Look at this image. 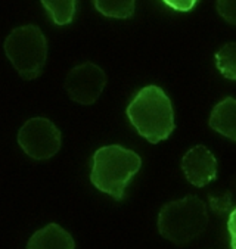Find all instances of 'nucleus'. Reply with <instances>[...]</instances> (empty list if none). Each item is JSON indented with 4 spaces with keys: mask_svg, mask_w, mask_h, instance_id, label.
I'll return each mask as SVG.
<instances>
[{
    "mask_svg": "<svg viewBox=\"0 0 236 249\" xmlns=\"http://www.w3.org/2000/svg\"><path fill=\"white\" fill-rule=\"evenodd\" d=\"M127 117L137 133L151 143L168 139L174 130L170 97L158 86L139 90L127 107Z\"/></svg>",
    "mask_w": 236,
    "mask_h": 249,
    "instance_id": "f257e3e1",
    "label": "nucleus"
},
{
    "mask_svg": "<svg viewBox=\"0 0 236 249\" xmlns=\"http://www.w3.org/2000/svg\"><path fill=\"white\" fill-rule=\"evenodd\" d=\"M140 157L118 144L98 149L91 160L90 180L94 187L115 199H123L130 180L140 170Z\"/></svg>",
    "mask_w": 236,
    "mask_h": 249,
    "instance_id": "f03ea898",
    "label": "nucleus"
},
{
    "mask_svg": "<svg viewBox=\"0 0 236 249\" xmlns=\"http://www.w3.org/2000/svg\"><path fill=\"white\" fill-rule=\"evenodd\" d=\"M207 226V207L194 195L165 204L158 214L160 234L174 245L194 242L205 231Z\"/></svg>",
    "mask_w": 236,
    "mask_h": 249,
    "instance_id": "7ed1b4c3",
    "label": "nucleus"
},
{
    "mask_svg": "<svg viewBox=\"0 0 236 249\" xmlns=\"http://www.w3.org/2000/svg\"><path fill=\"white\" fill-rule=\"evenodd\" d=\"M5 53L24 80L37 78L47 58V41L36 25L15 28L5 40Z\"/></svg>",
    "mask_w": 236,
    "mask_h": 249,
    "instance_id": "20e7f679",
    "label": "nucleus"
},
{
    "mask_svg": "<svg viewBox=\"0 0 236 249\" xmlns=\"http://www.w3.org/2000/svg\"><path fill=\"white\" fill-rule=\"evenodd\" d=\"M22 151L36 161L51 160L61 149V131L47 118H31L18 131Z\"/></svg>",
    "mask_w": 236,
    "mask_h": 249,
    "instance_id": "39448f33",
    "label": "nucleus"
},
{
    "mask_svg": "<svg viewBox=\"0 0 236 249\" xmlns=\"http://www.w3.org/2000/svg\"><path fill=\"white\" fill-rule=\"evenodd\" d=\"M107 84V75L101 67L84 62L74 67L65 78V90L74 102L91 105L99 99Z\"/></svg>",
    "mask_w": 236,
    "mask_h": 249,
    "instance_id": "423d86ee",
    "label": "nucleus"
},
{
    "mask_svg": "<svg viewBox=\"0 0 236 249\" xmlns=\"http://www.w3.org/2000/svg\"><path fill=\"white\" fill-rule=\"evenodd\" d=\"M182 170L189 183L202 187L216 178L217 161L205 146L198 144L184 154L182 160Z\"/></svg>",
    "mask_w": 236,
    "mask_h": 249,
    "instance_id": "0eeeda50",
    "label": "nucleus"
},
{
    "mask_svg": "<svg viewBox=\"0 0 236 249\" xmlns=\"http://www.w3.org/2000/svg\"><path fill=\"white\" fill-rule=\"evenodd\" d=\"M73 236L58 224H49L37 230L28 240L27 249H74Z\"/></svg>",
    "mask_w": 236,
    "mask_h": 249,
    "instance_id": "6e6552de",
    "label": "nucleus"
},
{
    "mask_svg": "<svg viewBox=\"0 0 236 249\" xmlns=\"http://www.w3.org/2000/svg\"><path fill=\"white\" fill-rule=\"evenodd\" d=\"M210 127L221 136L236 142V99L224 97L213 108Z\"/></svg>",
    "mask_w": 236,
    "mask_h": 249,
    "instance_id": "1a4fd4ad",
    "label": "nucleus"
},
{
    "mask_svg": "<svg viewBox=\"0 0 236 249\" xmlns=\"http://www.w3.org/2000/svg\"><path fill=\"white\" fill-rule=\"evenodd\" d=\"M93 5L108 18L126 19L134 14L136 0H93Z\"/></svg>",
    "mask_w": 236,
    "mask_h": 249,
    "instance_id": "9d476101",
    "label": "nucleus"
},
{
    "mask_svg": "<svg viewBox=\"0 0 236 249\" xmlns=\"http://www.w3.org/2000/svg\"><path fill=\"white\" fill-rule=\"evenodd\" d=\"M41 3L58 25H67L74 19L77 0H41Z\"/></svg>",
    "mask_w": 236,
    "mask_h": 249,
    "instance_id": "9b49d317",
    "label": "nucleus"
},
{
    "mask_svg": "<svg viewBox=\"0 0 236 249\" xmlns=\"http://www.w3.org/2000/svg\"><path fill=\"white\" fill-rule=\"evenodd\" d=\"M216 67L220 74L236 81V41L226 43L216 53Z\"/></svg>",
    "mask_w": 236,
    "mask_h": 249,
    "instance_id": "f8f14e48",
    "label": "nucleus"
},
{
    "mask_svg": "<svg viewBox=\"0 0 236 249\" xmlns=\"http://www.w3.org/2000/svg\"><path fill=\"white\" fill-rule=\"evenodd\" d=\"M217 12L226 22L236 25V0H217Z\"/></svg>",
    "mask_w": 236,
    "mask_h": 249,
    "instance_id": "ddd939ff",
    "label": "nucleus"
},
{
    "mask_svg": "<svg viewBox=\"0 0 236 249\" xmlns=\"http://www.w3.org/2000/svg\"><path fill=\"white\" fill-rule=\"evenodd\" d=\"M163 2H164L168 8H171V9H174V11L187 12V11H191V9L195 8V5H197L198 0H163Z\"/></svg>",
    "mask_w": 236,
    "mask_h": 249,
    "instance_id": "4468645a",
    "label": "nucleus"
},
{
    "mask_svg": "<svg viewBox=\"0 0 236 249\" xmlns=\"http://www.w3.org/2000/svg\"><path fill=\"white\" fill-rule=\"evenodd\" d=\"M227 230L230 234V248L236 249V208L232 210L229 220H227Z\"/></svg>",
    "mask_w": 236,
    "mask_h": 249,
    "instance_id": "2eb2a0df",
    "label": "nucleus"
},
{
    "mask_svg": "<svg viewBox=\"0 0 236 249\" xmlns=\"http://www.w3.org/2000/svg\"><path fill=\"white\" fill-rule=\"evenodd\" d=\"M229 205H230V196H229V193L226 196H221V197H213L211 196V207L216 211L226 213L227 208H229Z\"/></svg>",
    "mask_w": 236,
    "mask_h": 249,
    "instance_id": "dca6fc26",
    "label": "nucleus"
}]
</instances>
